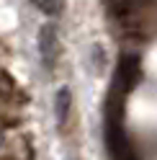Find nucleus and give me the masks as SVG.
Masks as SVG:
<instances>
[{"label": "nucleus", "mask_w": 157, "mask_h": 160, "mask_svg": "<svg viewBox=\"0 0 157 160\" xmlns=\"http://www.w3.org/2000/svg\"><path fill=\"white\" fill-rule=\"evenodd\" d=\"M34 5H36L41 13H46V16H54V13H59L62 0H34Z\"/></svg>", "instance_id": "obj_4"}, {"label": "nucleus", "mask_w": 157, "mask_h": 160, "mask_svg": "<svg viewBox=\"0 0 157 160\" xmlns=\"http://www.w3.org/2000/svg\"><path fill=\"white\" fill-rule=\"evenodd\" d=\"M70 103H72L70 88H59V91H57V122H59V124H67V116H70Z\"/></svg>", "instance_id": "obj_3"}, {"label": "nucleus", "mask_w": 157, "mask_h": 160, "mask_svg": "<svg viewBox=\"0 0 157 160\" xmlns=\"http://www.w3.org/2000/svg\"><path fill=\"white\" fill-rule=\"evenodd\" d=\"M108 3V11L113 18H119V21H124V18H129L136 8H139L142 0H106Z\"/></svg>", "instance_id": "obj_2"}, {"label": "nucleus", "mask_w": 157, "mask_h": 160, "mask_svg": "<svg viewBox=\"0 0 157 160\" xmlns=\"http://www.w3.org/2000/svg\"><path fill=\"white\" fill-rule=\"evenodd\" d=\"M39 57L46 70H54L57 57H59V39H57V28L52 23L39 28Z\"/></svg>", "instance_id": "obj_1"}]
</instances>
